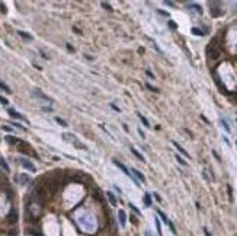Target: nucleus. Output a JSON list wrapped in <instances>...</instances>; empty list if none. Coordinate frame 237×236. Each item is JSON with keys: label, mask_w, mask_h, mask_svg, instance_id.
I'll return each mask as SVG.
<instances>
[{"label": "nucleus", "mask_w": 237, "mask_h": 236, "mask_svg": "<svg viewBox=\"0 0 237 236\" xmlns=\"http://www.w3.org/2000/svg\"><path fill=\"white\" fill-rule=\"evenodd\" d=\"M44 187L47 188V191H50V192H57L60 188V182L57 178H48L45 179V182H44Z\"/></svg>", "instance_id": "1"}, {"label": "nucleus", "mask_w": 237, "mask_h": 236, "mask_svg": "<svg viewBox=\"0 0 237 236\" xmlns=\"http://www.w3.org/2000/svg\"><path fill=\"white\" fill-rule=\"evenodd\" d=\"M207 54H208V57L211 60H215L220 57V48L215 45V42H212V44L207 47Z\"/></svg>", "instance_id": "2"}, {"label": "nucleus", "mask_w": 237, "mask_h": 236, "mask_svg": "<svg viewBox=\"0 0 237 236\" xmlns=\"http://www.w3.org/2000/svg\"><path fill=\"white\" fill-rule=\"evenodd\" d=\"M18 162H19V163L22 165V166H23L25 169L31 170V172H35V169H37V168H35V165H33L32 162H29L28 159H23V157H19V159H18Z\"/></svg>", "instance_id": "3"}, {"label": "nucleus", "mask_w": 237, "mask_h": 236, "mask_svg": "<svg viewBox=\"0 0 237 236\" xmlns=\"http://www.w3.org/2000/svg\"><path fill=\"white\" fill-rule=\"evenodd\" d=\"M37 197L40 198L41 201H45L47 198H48V191H47V188L44 187V185L37 188Z\"/></svg>", "instance_id": "4"}, {"label": "nucleus", "mask_w": 237, "mask_h": 236, "mask_svg": "<svg viewBox=\"0 0 237 236\" xmlns=\"http://www.w3.org/2000/svg\"><path fill=\"white\" fill-rule=\"evenodd\" d=\"M18 211L15 209H12L10 211H9V214H7V217H6V220H7V223L9 224H15V223L18 222Z\"/></svg>", "instance_id": "5"}, {"label": "nucleus", "mask_w": 237, "mask_h": 236, "mask_svg": "<svg viewBox=\"0 0 237 236\" xmlns=\"http://www.w3.org/2000/svg\"><path fill=\"white\" fill-rule=\"evenodd\" d=\"M18 149H19L22 153H29V155L32 153V155H35V153H33V150L31 149V147H29V144H28V143H23V141H19V144H18Z\"/></svg>", "instance_id": "6"}, {"label": "nucleus", "mask_w": 237, "mask_h": 236, "mask_svg": "<svg viewBox=\"0 0 237 236\" xmlns=\"http://www.w3.org/2000/svg\"><path fill=\"white\" fill-rule=\"evenodd\" d=\"M118 220H119V224L121 226H125V222H127V214L124 210H119L118 211Z\"/></svg>", "instance_id": "7"}, {"label": "nucleus", "mask_w": 237, "mask_h": 236, "mask_svg": "<svg viewBox=\"0 0 237 236\" xmlns=\"http://www.w3.org/2000/svg\"><path fill=\"white\" fill-rule=\"evenodd\" d=\"M33 93H35L37 96H40V99H42V101H47V102H51V99L48 98L47 95H44V93H42L41 91H38V89H35V91H33Z\"/></svg>", "instance_id": "8"}, {"label": "nucleus", "mask_w": 237, "mask_h": 236, "mask_svg": "<svg viewBox=\"0 0 237 236\" xmlns=\"http://www.w3.org/2000/svg\"><path fill=\"white\" fill-rule=\"evenodd\" d=\"M5 140H6L9 144H13V146H15V144H19V141H20L19 138L13 137V136H6V138H5Z\"/></svg>", "instance_id": "9"}, {"label": "nucleus", "mask_w": 237, "mask_h": 236, "mask_svg": "<svg viewBox=\"0 0 237 236\" xmlns=\"http://www.w3.org/2000/svg\"><path fill=\"white\" fill-rule=\"evenodd\" d=\"M173 146H175V147H176V149H178V150L180 152L182 155H185L186 157H191V156H189V153H188V152L185 150V149H183V147H182V146H180L179 143H176V141H173Z\"/></svg>", "instance_id": "10"}, {"label": "nucleus", "mask_w": 237, "mask_h": 236, "mask_svg": "<svg viewBox=\"0 0 237 236\" xmlns=\"http://www.w3.org/2000/svg\"><path fill=\"white\" fill-rule=\"evenodd\" d=\"M113 163L117 165V166H118V168H119L121 170H124V173H127V175H130V170H128V169L125 168V165H122L121 162H119V160H117V159L113 160Z\"/></svg>", "instance_id": "11"}, {"label": "nucleus", "mask_w": 237, "mask_h": 236, "mask_svg": "<svg viewBox=\"0 0 237 236\" xmlns=\"http://www.w3.org/2000/svg\"><path fill=\"white\" fill-rule=\"evenodd\" d=\"M7 112H9V115H10V117H13V118H19V120H23V117H22V115H20L19 112L13 111V109H12V108H9V109H7Z\"/></svg>", "instance_id": "12"}, {"label": "nucleus", "mask_w": 237, "mask_h": 236, "mask_svg": "<svg viewBox=\"0 0 237 236\" xmlns=\"http://www.w3.org/2000/svg\"><path fill=\"white\" fill-rule=\"evenodd\" d=\"M106 197H108V200L111 201L112 206H117V197L113 195L112 192H109V191H108V192H106Z\"/></svg>", "instance_id": "13"}, {"label": "nucleus", "mask_w": 237, "mask_h": 236, "mask_svg": "<svg viewBox=\"0 0 237 236\" xmlns=\"http://www.w3.org/2000/svg\"><path fill=\"white\" fill-rule=\"evenodd\" d=\"M131 152H132V155H134L135 157H137V159H140L141 162H144V160H145V159H144V156H143V155H141L140 152H137V150H135L134 147H131Z\"/></svg>", "instance_id": "14"}, {"label": "nucleus", "mask_w": 237, "mask_h": 236, "mask_svg": "<svg viewBox=\"0 0 237 236\" xmlns=\"http://www.w3.org/2000/svg\"><path fill=\"white\" fill-rule=\"evenodd\" d=\"M132 173H134V177H137V178H138V179L141 181V182H144V181H145V179H144V175H143V173H141L140 170L132 169Z\"/></svg>", "instance_id": "15"}, {"label": "nucleus", "mask_w": 237, "mask_h": 236, "mask_svg": "<svg viewBox=\"0 0 237 236\" xmlns=\"http://www.w3.org/2000/svg\"><path fill=\"white\" fill-rule=\"evenodd\" d=\"M18 34H19L22 38L26 39V41H31V39H32V35H31V34H26V32H23V31H18Z\"/></svg>", "instance_id": "16"}, {"label": "nucleus", "mask_w": 237, "mask_h": 236, "mask_svg": "<svg viewBox=\"0 0 237 236\" xmlns=\"http://www.w3.org/2000/svg\"><path fill=\"white\" fill-rule=\"evenodd\" d=\"M144 204L147 206V207L152 206V197H150V194H145L144 195Z\"/></svg>", "instance_id": "17"}, {"label": "nucleus", "mask_w": 237, "mask_h": 236, "mask_svg": "<svg viewBox=\"0 0 237 236\" xmlns=\"http://www.w3.org/2000/svg\"><path fill=\"white\" fill-rule=\"evenodd\" d=\"M157 214L160 217H162V220H163V222L165 223H167V224H169V219H167V217H166V214L165 213H163V211H162V210H157Z\"/></svg>", "instance_id": "18"}, {"label": "nucleus", "mask_w": 237, "mask_h": 236, "mask_svg": "<svg viewBox=\"0 0 237 236\" xmlns=\"http://www.w3.org/2000/svg\"><path fill=\"white\" fill-rule=\"evenodd\" d=\"M0 89H3V91L5 92H7V93H10V88H7V85L6 83H3V82H2V80H0Z\"/></svg>", "instance_id": "19"}, {"label": "nucleus", "mask_w": 237, "mask_h": 236, "mask_svg": "<svg viewBox=\"0 0 237 236\" xmlns=\"http://www.w3.org/2000/svg\"><path fill=\"white\" fill-rule=\"evenodd\" d=\"M137 115H138V117H140V120H141V123H143V124H144V125H147V127L150 125V124H148V121H147V118H145L144 115H143V114H140V112H138Z\"/></svg>", "instance_id": "20"}, {"label": "nucleus", "mask_w": 237, "mask_h": 236, "mask_svg": "<svg viewBox=\"0 0 237 236\" xmlns=\"http://www.w3.org/2000/svg\"><path fill=\"white\" fill-rule=\"evenodd\" d=\"M0 166H2V168H3L5 170H7V172H9V166H7V163L5 162V160H3V159H2V157H0Z\"/></svg>", "instance_id": "21"}, {"label": "nucleus", "mask_w": 237, "mask_h": 236, "mask_svg": "<svg viewBox=\"0 0 237 236\" xmlns=\"http://www.w3.org/2000/svg\"><path fill=\"white\" fill-rule=\"evenodd\" d=\"M227 192H228V197H230V201L233 203V190H231L230 185H227Z\"/></svg>", "instance_id": "22"}, {"label": "nucleus", "mask_w": 237, "mask_h": 236, "mask_svg": "<svg viewBox=\"0 0 237 236\" xmlns=\"http://www.w3.org/2000/svg\"><path fill=\"white\" fill-rule=\"evenodd\" d=\"M19 178H20V184H26L28 181H29V178H28L26 175H20Z\"/></svg>", "instance_id": "23"}, {"label": "nucleus", "mask_w": 237, "mask_h": 236, "mask_svg": "<svg viewBox=\"0 0 237 236\" xmlns=\"http://www.w3.org/2000/svg\"><path fill=\"white\" fill-rule=\"evenodd\" d=\"M192 34H193V35H204V32L199 31V29H197V28H192Z\"/></svg>", "instance_id": "24"}, {"label": "nucleus", "mask_w": 237, "mask_h": 236, "mask_svg": "<svg viewBox=\"0 0 237 236\" xmlns=\"http://www.w3.org/2000/svg\"><path fill=\"white\" fill-rule=\"evenodd\" d=\"M221 125H223L224 128H225V131H227V133H230V127H228V124H227L224 120H221Z\"/></svg>", "instance_id": "25"}, {"label": "nucleus", "mask_w": 237, "mask_h": 236, "mask_svg": "<svg viewBox=\"0 0 237 236\" xmlns=\"http://www.w3.org/2000/svg\"><path fill=\"white\" fill-rule=\"evenodd\" d=\"M175 157H176V160H178V162H179L180 165H186V162H185V160H183V159H182L180 156H179V155H176Z\"/></svg>", "instance_id": "26"}, {"label": "nucleus", "mask_w": 237, "mask_h": 236, "mask_svg": "<svg viewBox=\"0 0 237 236\" xmlns=\"http://www.w3.org/2000/svg\"><path fill=\"white\" fill-rule=\"evenodd\" d=\"M55 121H57V123H58L60 125H64V127L67 125V123H66V121H63V120H61V118H58V117L55 118Z\"/></svg>", "instance_id": "27"}, {"label": "nucleus", "mask_w": 237, "mask_h": 236, "mask_svg": "<svg viewBox=\"0 0 237 236\" xmlns=\"http://www.w3.org/2000/svg\"><path fill=\"white\" fill-rule=\"evenodd\" d=\"M156 226H157V232H159V235H162V227H160V222H159L157 219H156Z\"/></svg>", "instance_id": "28"}, {"label": "nucleus", "mask_w": 237, "mask_h": 236, "mask_svg": "<svg viewBox=\"0 0 237 236\" xmlns=\"http://www.w3.org/2000/svg\"><path fill=\"white\" fill-rule=\"evenodd\" d=\"M0 104L7 105V99H6V98H3V96H0Z\"/></svg>", "instance_id": "29"}, {"label": "nucleus", "mask_w": 237, "mask_h": 236, "mask_svg": "<svg viewBox=\"0 0 237 236\" xmlns=\"http://www.w3.org/2000/svg\"><path fill=\"white\" fill-rule=\"evenodd\" d=\"M102 6L105 7V9H108V10H112V7L109 6V5H108V3H106V2H103V3H102Z\"/></svg>", "instance_id": "30"}, {"label": "nucleus", "mask_w": 237, "mask_h": 236, "mask_svg": "<svg viewBox=\"0 0 237 236\" xmlns=\"http://www.w3.org/2000/svg\"><path fill=\"white\" fill-rule=\"evenodd\" d=\"M130 207H131V209L134 210V211H135V213H137V214H140V210L137 209V207H135V206H132V204H130Z\"/></svg>", "instance_id": "31"}, {"label": "nucleus", "mask_w": 237, "mask_h": 236, "mask_svg": "<svg viewBox=\"0 0 237 236\" xmlns=\"http://www.w3.org/2000/svg\"><path fill=\"white\" fill-rule=\"evenodd\" d=\"M169 26H172V29H176V26H178V25H176L175 22H172V20H170V22H169Z\"/></svg>", "instance_id": "32"}, {"label": "nucleus", "mask_w": 237, "mask_h": 236, "mask_svg": "<svg viewBox=\"0 0 237 236\" xmlns=\"http://www.w3.org/2000/svg\"><path fill=\"white\" fill-rule=\"evenodd\" d=\"M145 86H147V89H150V91H153V92H157V89H154V88H153L152 85H148V83H147V85H145Z\"/></svg>", "instance_id": "33"}, {"label": "nucleus", "mask_w": 237, "mask_h": 236, "mask_svg": "<svg viewBox=\"0 0 237 236\" xmlns=\"http://www.w3.org/2000/svg\"><path fill=\"white\" fill-rule=\"evenodd\" d=\"M145 74H147V76H148V77H152V79H154V74H153L152 72H148V70H147V72H145Z\"/></svg>", "instance_id": "34"}, {"label": "nucleus", "mask_w": 237, "mask_h": 236, "mask_svg": "<svg viewBox=\"0 0 237 236\" xmlns=\"http://www.w3.org/2000/svg\"><path fill=\"white\" fill-rule=\"evenodd\" d=\"M0 9H2V12H3V13H6V7H5L3 3H0Z\"/></svg>", "instance_id": "35"}, {"label": "nucleus", "mask_w": 237, "mask_h": 236, "mask_svg": "<svg viewBox=\"0 0 237 236\" xmlns=\"http://www.w3.org/2000/svg\"><path fill=\"white\" fill-rule=\"evenodd\" d=\"M3 130H6V131H10V127H7V125H3Z\"/></svg>", "instance_id": "36"}, {"label": "nucleus", "mask_w": 237, "mask_h": 236, "mask_svg": "<svg viewBox=\"0 0 237 236\" xmlns=\"http://www.w3.org/2000/svg\"><path fill=\"white\" fill-rule=\"evenodd\" d=\"M204 232H205V235H207V236H211V233H210V232H208L207 229H204Z\"/></svg>", "instance_id": "37"}]
</instances>
